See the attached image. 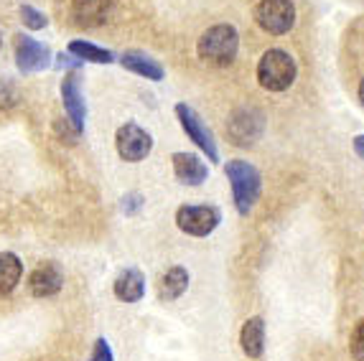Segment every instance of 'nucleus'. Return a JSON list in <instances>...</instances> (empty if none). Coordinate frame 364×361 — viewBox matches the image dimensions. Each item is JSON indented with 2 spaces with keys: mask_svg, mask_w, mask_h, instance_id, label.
I'll return each instance as SVG.
<instances>
[{
  "mask_svg": "<svg viewBox=\"0 0 364 361\" xmlns=\"http://www.w3.org/2000/svg\"><path fill=\"white\" fill-rule=\"evenodd\" d=\"M240 51V33L235 26L217 23L201 33L196 41V54L209 67H230Z\"/></svg>",
  "mask_w": 364,
  "mask_h": 361,
  "instance_id": "obj_1",
  "label": "nucleus"
},
{
  "mask_svg": "<svg viewBox=\"0 0 364 361\" xmlns=\"http://www.w3.org/2000/svg\"><path fill=\"white\" fill-rule=\"evenodd\" d=\"M225 173L230 178V186H232V201H235V209L247 217L250 211L255 209V204L260 201V193H262V176L260 171L247 161H230L225 166Z\"/></svg>",
  "mask_w": 364,
  "mask_h": 361,
  "instance_id": "obj_2",
  "label": "nucleus"
},
{
  "mask_svg": "<svg viewBox=\"0 0 364 361\" xmlns=\"http://www.w3.org/2000/svg\"><path fill=\"white\" fill-rule=\"evenodd\" d=\"M298 77L296 59L283 48H267L257 61V82L267 92H286Z\"/></svg>",
  "mask_w": 364,
  "mask_h": 361,
  "instance_id": "obj_3",
  "label": "nucleus"
},
{
  "mask_svg": "<svg viewBox=\"0 0 364 361\" xmlns=\"http://www.w3.org/2000/svg\"><path fill=\"white\" fill-rule=\"evenodd\" d=\"M176 120L178 125L183 127V133L188 135V140L199 148L204 156L209 158V163H219V148L217 140H214V133L207 127V122L201 120V114L196 112L194 107H188L186 102L176 104Z\"/></svg>",
  "mask_w": 364,
  "mask_h": 361,
  "instance_id": "obj_4",
  "label": "nucleus"
},
{
  "mask_svg": "<svg viewBox=\"0 0 364 361\" xmlns=\"http://www.w3.org/2000/svg\"><path fill=\"white\" fill-rule=\"evenodd\" d=\"M255 23L270 36H286L296 26V6L291 0H262L255 8Z\"/></svg>",
  "mask_w": 364,
  "mask_h": 361,
  "instance_id": "obj_5",
  "label": "nucleus"
},
{
  "mask_svg": "<svg viewBox=\"0 0 364 361\" xmlns=\"http://www.w3.org/2000/svg\"><path fill=\"white\" fill-rule=\"evenodd\" d=\"M13 54H16V67L21 74H38L51 67V48L26 33L13 36Z\"/></svg>",
  "mask_w": 364,
  "mask_h": 361,
  "instance_id": "obj_6",
  "label": "nucleus"
},
{
  "mask_svg": "<svg viewBox=\"0 0 364 361\" xmlns=\"http://www.w3.org/2000/svg\"><path fill=\"white\" fill-rule=\"evenodd\" d=\"M115 148L117 156L128 163L146 161L153 151V135L138 125V122H125L117 127L115 133Z\"/></svg>",
  "mask_w": 364,
  "mask_h": 361,
  "instance_id": "obj_7",
  "label": "nucleus"
},
{
  "mask_svg": "<svg viewBox=\"0 0 364 361\" xmlns=\"http://www.w3.org/2000/svg\"><path fill=\"white\" fill-rule=\"evenodd\" d=\"M222 222V211L217 206H178L176 227L188 237H209Z\"/></svg>",
  "mask_w": 364,
  "mask_h": 361,
  "instance_id": "obj_8",
  "label": "nucleus"
},
{
  "mask_svg": "<svg viewBox=\"0 0 364 361\" xmlns=\"http://www.w3.org/2000/svg\"><path fill=\"white\" fill-rule=\"evenodd\" d=\"M61 102H64V109H67V122L82 135L87 120V102L85 95H82V77H79L77 69L67 72L64 79H61Z\"/></svg>",
  "mask_w": 364,
  "mask_h": 361,
  "instance_id": "obj_9",
  "label": "nucleus"
},
{
  "mask_svg": "<svg viewBox=\"0 0 364 361\" xmlns=\"http://www.w3.org/2000/svg\"><path fill=\"white\" fill-rule=\"evenodd\" d=\"M64 288V267L59 262H41L28 275V290L36 298H51Z\"/></svg>",
  "mask_w": 364,
  "mask_h": 361,
  "instance_id": "obj_10",
  "label": "nucleus"
},
{
  "mask_svg": "<svg viewBox=\"0 0 364 361\" xmlns=\"http://www.w3.org/2000/svg\"><path fill=\"white\" fill-rule=\"evenodd\" d=\"M112 16V0H72V18L82 28L105 26Z\"/></svg>",
  "mask_w": 364,
  "mask_h": 361,
  "instance_id": "obj_11",
  "label": "nucleus"
},
{
  "mask_svg": "<svg viewBox=\"0 0 364 361\" xmlns=\"http://www.w3.org/2000/svg\"><path fill=\"white\" fill-rule=\"evenodd\" d=\"M171 163H173L176 178L186 186H201L209 178V166L194 153H173Z\"/></svg>",
  "mask_w": 364,
  "mask_h": 361,
  "instance_id": "obj_12",
  "label": "nucleus"
},
{
  "mask_svg": "<svg viewBox=\"0 0 364 361\" xmlns=\"http://www.w3.org/2000/svg\"><path fill=\"white\" fill-rule=\"evenodd\" d=\"M230 135L235 138L237 145H250L255 143L262 133V114L255 109H240L230 120Z\"/></svg>",
  "mask_w": 364,
  "mask_h": 361,
  "instance_id": "obj_13",
  "label": "nucleus"
},
{
  "mask_svg": "<svg viewBox=\"0 0 364 361\" xmlns=\"http://www.w3.org/2000/svg\"><path fill=\"white\" fill-rule=\"evenodd\" d=\"M115 298L122 303H140L146 298V275L135 267H128V270H122L120 275L115 277Z\"/></svg>",
  "mask_w": 364,
  "mask_h": 361,
  "instance_id": "obj_14",
  "label": "nucleus"
},
{
  "mask_svg": "<svg viewBox=\"0 0 364 361\" xmlns=\"http://www.w3.org/2000/svg\"><path fill=\"white\" fill-rule=\"evenodd\" d=\"M117 61L122 64V69H128V72L138 74L143 79H151V82H164L166 77V69L143 51H125Z\"/></svg>",
  "mask_w": 364,
  "mask_h": 361,
  "instance_id": "obj_15",
  "label": "nucleus"
},
{
  "mask_svg": "<svg viewBox=\"0 0 364 361\" xmlns=\"http://www.w3.org/2000/svg\"><path fill=\"white\" fill-rule=\"evenodd\" d=\"M240 346L250 359H260L265 354V320L260 316L245 320L242 331H240Z\"/></svg>",
  "mask_w": 364,
  "mask_h": 361,
  "instance_id": "obj_16",
  "label": "nucleus"
},
{
  "mask_svg": "<svg viewBox=\"0 0 364 361\" xmlns=\"http://www.w3.org/2000/svg\"><path fill=\"white\" fill-rule=\"evenodd\" d=\"M188 270L181 265L176 267H168V270L164 272V277H161V283H158V298L166 303H173L178 301L183 293L188 290Z\"/></svg>",
  "mask_w": 364,
  "mask_h": 361,
  "instance_id": "obj_17",
  "label": "nucleus"
},
{
  "mask_svg": "<svg viewBox=\"0 0 364 361\" xmlns=\"http://www.w3.org/2000/svg\"><path fill=\"white\" fill-rule=\"evenodd\" d=\"M23 277V262L16 252H0V295H8L18 288Z\"/></svg>",
  "mask_w": 364,
  "mask_h": 361,
  "instance_id": "obj_18",
  "label": "nucleus"
},
{
  "mask_svg": "<svg viewBox=\"0 0 364 361\" xmlns=\"http://www.w3.org/2000/svg\"><path fill=\"white\" fill-rule=\"evenodd\" d=\"M67 51L79 61H90V64H112L115 54L109 51V48L102 46H95V43H87V41H72L67 46Z\"/></svg>",
  "mask_w": 364,
  "mask_h": 361,
  "instance_id": "obj_19",
  "label": "nucleus"
},
{
  "mask_svg": "<svg viewBox=\"0 0 364 361\" xmlns=\"http://www.w3.org/2000/svg\"><path fill=\"white\" fill-rule=\"evenodd\" d=\"M21 21L28 31H43L49 26V18L33 6H21Z\"/></svg>",
  "mask_w": 364,
  "mask_h": 361,
  "instance_id": "obj_20",
  "label": "nucleus"
},
{
  "mask_svg": "<svg viewBox=\"0 0 364 361\" xmlns=\"http://www.w3.org/2000/svg\"><path fill=\"white\" fill-rule=\"evenodd\" d=\"M349 351H352L354 361H364V318L354 325L352 338H349Z\"/></svg>",
  "mask_w": 364,
  "mask_h": 361,
  "instance_id": "obj_21",
  "label": "nucleus"
},
{
  "mask_svg": "<svg viewBox=\"0 0 364 361\" xmlns=\"http://www.w3.org/2000/svg\"><path fill=\"white\" fill-rule=\"evenodd\" d=\"M143 204H146V199H143V193L133 191V193H128V196H122L120 211L125 214V217H135V214H138V211L143 209Z\"/></svg>",
  "mask_w": 364,
  "mask_h": 361,
  "instance_id": "obj_22",
  "label": "nucleus"
},
{
  "mask_svg": "<svg viewBox=\"0 0 364 361\" xmlns=\"http://www.w3.org/2000/svg\"><path fill=\"white\" fill-rule=\"evenodd\" d=\"M90 361H115V354L109 349V343L105 336H100L92 346V354H90Z\"/></svg>",
  "mask_w": 364,
  "mask_h": 361,
  "instance_id": "obj_23",
  "label": "nucleus"
},
{
  "mask_svg": "<svg viewBox=\"0 0 364 361\" xmlns=\"http://www.w3.org/2000/svg\"><path fill=\"white\" fill-rule=\"evenodd\" d=\"M354 145V153H357L359 158H364V135H357V138L352 140Z\"/></svg>",
  "mask_w": 364,
  "mask_h": 361,
  "instance_id": "obj_24",
  "label": "nucleus"
},
{
  "mask_svg": "<svg viewBox=\"0 0 364 361\" xmlns=\"http://www.w3.org/2000/svg\"><path fill=\"white\" fill-rule=\"evenodd\" d=\"M359 102L364 104V79H362V82H359Z\"/></svg>",
  "mask_w": 364,
  "mask_h": 361,
  "instance_id": "obj_25",
  "label": "nucleus"
},
{
  "mask_svg": "<svg viewBox=\"0 0 364 361\" xmlns=\"http://www.w3.org/2000/svg\"><path fill=\"white\" fill-rule=\"evenodd\" d=\"M0 46H3V36H0Z\"/></svg>",
  "mask_w": 364,
  "mask_h": 361,
  "instance_id": "obj_26",
  "label": "nucleus"
}]
</instances>
